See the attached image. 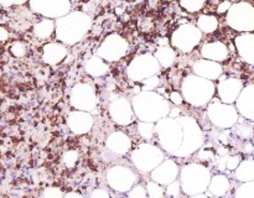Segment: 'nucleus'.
Returning <instances> with one entry per match:
<instances>
[{
	"mask_svg": "<svg viewBox=\"0 0 254 198\" xmlns=\"http://www.w3.org/2000/svg\"><path fill=\"white\" fill-rule=\"evenodd\" d=\"M213 187L212 191L217 195H222L227 191L228 188V181L226 180L225 177H221V182H220V177H216L215 181H213Z\"/></svg>",
	"mask_w": 254,
	"mask_h": 198,
	"instance_id": "obj_1",
	"label": "nucleus"
},
{
	"mask_svg": "<svg viewBox=\"0 0 254 198\" xmlns=\"http://www.w3.org/2000/svg\"><path fill=\"white\" fill-rule=\"evenodd\" d=\"M4 36H5V32L2 31V29H0V40H1Z\"/></svg>",
	"mask_w": 254,
	"mask_h": 198,
	"instance_id": "obj_2",
	"label": "nucleus"
}]
</instances>
